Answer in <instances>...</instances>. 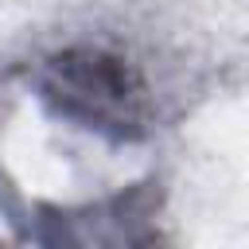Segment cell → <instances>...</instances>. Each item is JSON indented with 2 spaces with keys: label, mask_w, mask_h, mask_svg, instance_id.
Instances as JSON below:
<instances>
[{
  "label": "cell",
  "mask_w": 249,
  "mask_h": 249,
  "mask_svg": "<svg viewBox=\"0 0 249 249\" xmlns=\"http://www.w3.org/2000/svg\"><path fill=\"white\" fill-rule=\"evenodd\" d=\"M39 89L47 105L101 136L140 140L152 121V97L140 70L105 47H66L43 62Z\"/></svg>",
  "instance_id": "1"
}]
</instances>
